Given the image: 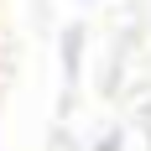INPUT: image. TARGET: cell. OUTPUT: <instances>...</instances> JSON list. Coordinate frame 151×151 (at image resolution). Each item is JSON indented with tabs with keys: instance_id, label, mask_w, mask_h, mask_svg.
Masks as SVG:
<instances>
[{
	"instance_id": "1",
	"label": "cell",
	"mask_w": 151,
	"mask_h": 151,
	"mask_svg": "<svg viewBox=\"0 0 151 151\" xmlns=\"http://www.w3.org/2000/svg\"><path fill=\"white\" fill-rule=\"evenodd\" d=\"M78 68H83V26H63V78L73 83L78 78Z\"/></svg>"
},
{
	"instance_id": "2",
	"label": "cell",
	"mask_w": 151,
	"mask_h": 151,
	"mask_svg": "<svg viewBox=\"0 0 151 151\" xmlns=\"http://www.w3.org/2000/svg\"><path fill=\"white\" fill-rule=\"evenodd\" d=\"M94 151H125V130H104L94 141Z\"/></svg>"
},
{
	"instance_id": "3",
	"label": "cell",
	"mask_w": 151,
	"mask_h": 151,
	"mask_svg": "<svg viewBox=\"0 0 151 151\" xmlns=\"http://www.w3.org/2000/svg\"><path fill=\"white\" fill-rule=\"evenodd\" d=\"M94 5H104V0H94Z\"/></svg>"
}]
</instances>
